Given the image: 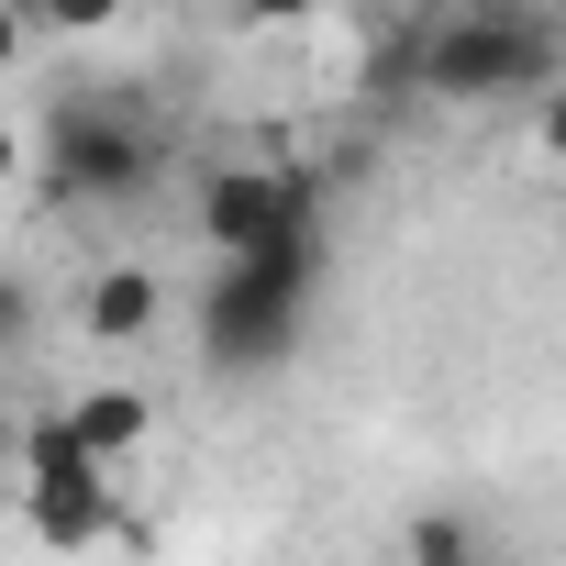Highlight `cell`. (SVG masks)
I'll return each mask as SVG.
<instances>
[{
	"label": "cell",
	"instance_id": "9",
	"mask_svg": "<svg viewBox=\"0 0 566 566\" xmlns=\"http://www.w3.org/2000/svg\"><path fill=\"white\" fill-rule=\"evenodd\" d=\"M34 334H45L34 277H23V266H0V356H34Z\"/></svg>",
	"mask_w": 566,
	"mask_h": 566
},
{
	"label": "cell",
	"instance_id": "7",
	"mask_svg": "<svg viewBox=\"0 0 566 566\" xmlns=\"http://www.w3.org/2000/svg\"><path fill=\"white\" fill-rule=\"evenodd\" d=\"M56 411L78 422V444H90L101 467H112V455H134V444L156 433V400H145V389H123V378H101V389H78V400H56Z\"/></svg>",
	"mask_w": 566,
	"mask_h": 566
},
{
	"label": "cell",
	"instance_id": "10",
	"mask_svg": "<svg viewBox=\"0 0 566 566\" xmlns=\"http://www.w3.org/2000/svg\"><path fill=\"white\" fill-rule=\"evenodd\" d=\"M533 145L566 167V90H544V101H533Z\"/></svg>",
	"mask_w": 566,
	"mask_h": 566
},
{
	"label": "cell",
	"instance_id": "11",
	"mask_svg": "<svg viewBox=\"0 0 566 566\" xmlns=\"http://www.w3.org/2000/svg\"><path fill=\"white\" fill-rule=\"evenodd\" d=\"M23 56H34V23H23V12H0V67H23Z\"/></svg>",
	"mask_w": 566,
	"mask_h": 566
},
{
	"label": "cell",
	"instance_id": "3",
	"mask_svg": "<svg viewBox=\"0 0 566 566\" xmlns=\"http://www.w3.org/2000/svg\"><path fill=\"white\" fill-rule=\"evenodd\" d=\"M167 178V145L134 101L112 90H67L45 112V200L56 211H112V200H145Z\"/></svg>",
	"mask_w": 566,
	"mask_h": 566
},
{
	"label": "cell",
	"instance_id": "6",
	"mask_svg": "<svg viewBox=\"0 0 566 566\" xmlns=\"http://www.w3.org/2000/svg\"><path fill=\"white\" fill-rule=\"evenodd\" d=\"M156 323H167V277L156 266H101L78 290V334L90 345H145Z\"/></svg>",
	"mask_w": 566,
	"mask_h": 566
},
{
	"label": "cell",
	"instance_id": "5",
	"mask_svg": "<svg viewBox=\"0 0 566 566\" xmlns=\"http://www.w3.org/2000/svg\"><path fill=\"white\" fill-rule=\"evenodd\" d=\"M301 233H323L312 167H255V156H233V167L200 178V244H211L222 266H233V255H277V244H301Z\"/></svg>",
	"mask_w": 566,
	"mask_h": 566
},
{
	"label": "cell",
	"instance_id": "13",
	"mask_svg": "<svg viewBox=\"0 0 566 566\" xmlns=\"http://www.w3.org/2000/svg\"><path fill=\"white\" fill-rule=\"evenodd\" d=\"M12 167H23V134H12V123H0V178H12Z\"/></svg>",
	"mask_w": 566,
	"mask_h": 566
},
{
	"label": "cell",
	"instance_id": "2",
	"mask_svg": "<svg viewBox=\"0 0 566 566\" xmlns=\"http://www.w3.org/2000/svg\"><path fill=\"white\" fill-rule=\"evenodd\" d=\"M312 301H323V233L277 244V255H233V266H211V290H200V356L222 378H266L277 356L301 345Z\"/></svg>",
	"mask_w": 566,
	"mask_h": 566
},
{
	"label": "cell",
	"instance_id": "4",
	"mask_svg": "<svg viewBox=\"0 0 566 566\" xmlns=\"http://www.w3.org/2000/svg\"><path fill=\"white\" fill-rule=\"evenodd\" d=\"M23 511H34V533H45L56 555L134 533V511H123L112 467H101V455L78 444V422H67V411H45V422L23 433ZM134 544H145V533H134Z\"/></svg>",
	"mask_w": 566,
	"mask_h": 566
},
{
	"label": "cell",
	"instance_id": "8",
	"mask_svg": "<svg viewBox=\"0 0 566 566\" xmlns=\"http://www.w3.org/2000/svg\"><path fill=\"white\" fill-rule=\"evenodd\" d=\"M400 555H411V566H489V544H478V522H467V511H411Z\"/></svg>",
	"mask_w": 566,
	"mask_h": 566
},
{
	"label": "cell",
	"instance_id": "1",
	"mask_svg": "<svg viewBox=\"0 0 566 566\" xmlns=\"http://www.w3.org/2000/svg\"><path fill=\"white\" fill-rule=\"evenodd\" d=\"M400 67L433 90V101H511V90H566L555 67H566V34H555V12H533V0H478V12H422L411 34H400Z\"/></svg>",
	"mask_w": 566,
	"mask_h": 566
},
{
	"label": "cell",
	"instance_id": "12",
	"mask_svg": "<svg viewBox=\"0 0 566 566\" xmlns=\"http://www.w3.org/2000/svg\"><path fill=\"white\" fill-rule=\"evenodd\" d=\"M23 433H34V422H12V411H0V467H23Z\"/></svg>",
	"mask_w": 566,
	"mask_h": 566
}]
</instances>
